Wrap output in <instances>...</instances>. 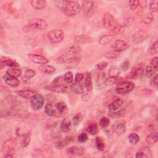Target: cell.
Segmentation results:
<instances>
[{
    "instance_id": "obj_1",
    "label": "cell",
    "mask_w": 158,
    "mask_h": 158,
    "mask_svg": "<svg viewBox=\"0 0 158 158\" xmlns=\"http://www.w3.org/2000/svg\"><path fill=\"white\" fill-rule=\"evenodd\" d=\"M56 6L65 15L72 17L77 15L81 10V6L75 1L62 0L56 1Z\"/></svg>"
},
{
    "instance_id": "obj_2",
    "label": "cell",
    "mask_w": 158,
    "mask_h": 158,
    "mask_svg": "<svg viewBox=\"0 0 158 158\" xmlns=\"http://www.w3.org/2000/svg\"><path fill=\"white\" fill-rule=\"evenodd\" d=\"M48 26L46 21L43 19H35L31 20L24 27L25 32L32 31L34 30H43Z\"/></svg>"
},
{
    "instance_id": "obj_3",
    "label": "cell",
    "mask_w": 158,
    "mask_h": 158,
    "mask_svg": "<svg viewBox=\"0 0 158 158\" xmlns=\"http://www.w3.org/2000/svg\"><path fill=\"white\" fill-rule=\"evenodd\" d=\"M81 50V48L78 44L70 46L65 51L64 54L57 58V62L59 64H64L67 59L73 57L78 56L77 55L80 53Z\"/></svg>"
},
{
    "instance_id": "obj_4",
    "label": "cell",
    "mask_w": 158,
    "mask_h": 158,
    "mask_svg": "<svg viewBox=\"0 0 158 158\" xmlns=\"http://www.w3.org/2000/svg\"><path fill=\"white\" fill-rule=\"evenodd\" d=\"M102 25L107 30L114 31L118 23L112 14L109 12H106L102 17Z\"/></svg>"
},
{
    "instance_id": "obj_5",
    "label": "cell",
    "mask_w": 158,
    "mask_h": 158,
    "mask_svg": "<svg viewBox=\"0 0 158 158\" xmlns=\"http://www.w3.org/2000/svg\"><path fill=\"white\" fill-rule=\"evenodd\" d=\"M135 87V85L128 81L123 80L117 83V86L115 89V91L118 94H125L130 93Z\"/></svg>"
},
{
    "instance_id": "obj_6",
    "label": "cell",
    "mask_w": 158,
    "mask_h": 158,
    "mask_svg": "<svg viewBox=\"0 0 158 158\" xmlns=\"http://www.w3.org/2000/svg\"><path fill=\"white\" fill-rule=\"evenodd\" d=\"M48 40L52 43H59L64 38V33L60 29H54L49 31L47 34Z\"/></svg>"
},
{
    "instance_id": "obj_7",
    "label": "cell",
    "mask_w": 158,
    "mask_h": 158,
    "mask_svg": "<svg viewBox=\"0 0 158 158\" xmlns=\"http://www.w3.org/2000/svg\"><path fill=\"white\" fill-rule=\"evenodd\" d=\"M81 7L84 14L87 17H91L96 10V5L95 2L92 1H82Z\"/></svg>"
},
{
    "instance_id": "obj_8",
    "label": "cell",
    "mask_w": 158,
    "mask_h": 158,
    "mask_svg": "<svg viewBox=\"0 0 158 158\" xmlns=\"http://www.w3.org/2000/svg\"><path fill=\"white\" fill-rule=\"evenodd\" d=\"M144 64L143 63H139L133 67L131 71L127 76V78L135 80L140 77L144 72Z\"/></svg>"
},
{
    "instance_id": "obj_9",
    "label": "cell",
    "mask_w": 158,
    "mask_h": 158,
    "mask_svg": "<svg viewBox=\"0 0 158 158\" xmlns=\"http://www.w3.org/2000/svg\"><path fill=\"white\" fill-rule=\"evenodd\" d=\"M44 103V98L40 94H36L30 99V105L35 110H38L41 109Z\"/></svg>"
},
{
    "instance_id": "obj_10",
    "label": "cell",
    "mask_w": 158,
    "mask_h": 158,
    "mask_svg": "<svg viewBox=\"0 0 158 158\" xmlns=\"http://www.w3.org/2000/svg\"><path fill=\"white\" fill-rule=\"evenodd\" d=\"M149 33L146 30H140L135 33L132 41L134 44H139L144 41L149 37Z\"/></svg>"
},
{
    "instance_id": "obj_11",
    "label": "cell",
    "mask_w": 158,
    "mask_h": 158,
    "mask_svg": "<svg viewBox=\"0 0 158 158\" xmlns=\"http://www.w3.org/2000/svg\"><path fill=\"white\" fill-rule=\"evenodd\" d=\"M28 57L30 59L31 61H32L34 63L40 64V65H44L46 64L49 62V60L45 57L44 56H43L40 54H28Z\"/></svg>"
},
{
    "instance_id": "obj_12",
    "label": "cell",
    "mask_w": 158,
    "mask_h": 158,
    "mask_svg": "<svg viewBox=\"0 0 158 158\" xmlns=\"http://www.w3.org/2000/svg\"><path fill=\"white\" fill-rule=\"evenodd\" d=\"M128 43L125 41L122 40H117L115 41L113 44L112 45V48L113 50H115L119 52L126 50L128 48Z\"/></svg>"
},
{
    "instance_id": "obj_13",
    "label": "cell",
    "mask_w": 158,
    "mask_h": 158,
    "mask_svg": "<svg viewBox=\"0 0 158 158\" xmlns=\"http://www.w3.org/2000/svg\"><path fill=\"white\" fill-rule=\"evenodd\" d=\"M3 79L7 85L14 88L18 86L20 84V81L17 78L10 76L7 73L4 75Z\"/></svg>"
},
{
    "instance_id": "obj_14",
    "label": "cell",
    "mask_w": 158,
    "mask_h": 158,
    "mask_svg": "<svg viewBox=\"0 0 158 158\" xmlns=\"http://www.w3.org/2000/svg\"><path fill=\"white\" fill-rule=\"evenodd\" d=\"M66 152L69 155L72 156H81L83 154L84 149L81 146H73L67 149Z\"/></svg>"
},
{
    "instance_id": "obj_15",
    "label": "cell",
    "mask_w": 158,
    "mask_h": 158,
    "mask_svg": "<svg viewBox=\"0 0 158 158\" xmlns=\"http://www.w3.org/2000/svg\"><path fill=\"white\" fill-rule=\"evenodd\" d=\"M16 93L20 97L25 99H31L36 93L35 91L31 89H23L16 91Z\"/></svg>"
},
{
    "instance_id": "obj_16",
    "label": "cell",
    "mask_w": 158,
    "mask_h": 158,
    "mask_svg": "<svg viewBox=\"0 0 158 158\" xmlns=\"http://www.w3.org/2000/svg\"><path fill=\"white\" fill-rule=\"evenodd\" d=\"M74 41L78 45L89 43L92 41V38L86 35H80L75 37Z\"/></svg>"
},
{
    "instance_id": "obj_17",
    "label": "cell",
    "mask_w": 158,
    "mask_h": 158,
    "mask_svg": "<svg viewBox=\"0 0 158 158\" xmlns=\"http://www.w3.org/2000/svg\"><path fill=\"white\" fill-rule=\"evenodd\" d=\"M122 105H123V101L119 98H116L112 101V102H111L109 104L108 109L110 111H115L118 109H120Z\"/></svg>"
},
{
    "instance_id": "obj_18",
    "label": "cell",
    "mask_w": 158,
    "mask_h": 158,
    "mask_svg": "<svg viewBox=\"0 0 158 158\" xmlns=\"http://www.w3.org/2000/svg\"><path fill=\"white\" fill-rule=\"evenodd\" d=\"M80 57H79L78 56H75L67 59L65 62L64 64L68 68H73L78 65V64H79V63L80 62Z\"/></svg>"
},
{
    "instance_id": "obj_19",
    "label": "cell",
    "mask_w": 158,
    "mask_h": 158,
    "mask_svg": "<svg viewBox=\"0 0 158 158\" xmlns=\"http://www.w3.org/2000/svg\"><path fill=\"white\" fill-rule=\"evenodd\" d=\"M1 64L2 65L9 66L10 67H16L19 66L18 63L15 60L6 57H2L1 59Z\"/></svg>"
},
{
    "instance_id": "obj_20",
    "label": "cell",
    "mask_w": 158,
    "mask_h": 158,
    "mask_svg": "<svg viewBox=\"0 0 158 158\" xmlns=\"http://www.w3.org/2000/svg\"><path fill=\"white\" fill-rule=\"evenodd\" d=\"M74 141V138L72 136H67L64 139L59 141L56 144V148L57 149H62L65 147H66L67 145L70 144Z\"/></svg>"
},
{
    "instance_id": "obj_21",
    "label": "cell",
    "mask_w": 158,
    "mask_h": 158,
    "mask_svg": "<svg viewBox=\"0 0 158 158\" xmlns=\"http://www.w3.org/2000/svg\"><path fill=\"white\" fill-rule=\"evenodd\" d=\"M31 140V134L30 133H26L22 135H21L20 138V144L22 147L25 148L27 147Z\"/></svg>"
},
{
    "instance_id": "obj_22",
    "label": "cell",
    "mask_w": 158,
    "mask_h": 158,
    "mask_svg": "<svg viewBox=\"0 0 158 158\" xmlns=\"http://www.w3.org/2000/svg\"><path fill=\"white\" fill-rule=\"evenodd\" d=\"M123 79L121 77H113V76H109L108 78H106L105 80V85L107 86H112L115 84H117L120 81H122Z\"/></svg>"
},
{
    "instance_id": "obj_23",
    "label": "cell",
    "mask_w": 158,
    "mask_h": 158,
    "mask_svg": "<svg viewBox=\"0 0 158 158\" xmlns=\"http://www.w3.org/2000/svg\"><path fill=\"white\" fill-rule=\"evenodd\" d=\"M39 69L41 72L46 74H48V75L52 74L56 71V69L53 66L50 65H46V64L41 65L39 67Z\"/></svg>"
},
{
    "instance_id": "obj_24",
    "label": "cell",
    "mask_w": 158,
    "mask_h": 158,
    "mask_svg": "<svg viewBox=\"0 0 158 158\" xmlns=\"http://www.w3.org/2000/svg\"><path fill=\"white\" fill-rule=\"evenodd\" d=\"M71 90L74 93L77 94H83L84 92L83 87L82 85L80 83H77V82H74L72 83L71 86H70Z\"/></svg>"
},
{
    "instance_id": "obj_25",
    "label": "cell",
    "mask_w": 158,
    "mask_h": 158,
    "mask_svg": "<svg viewBox=\"0 0 158 158\" xmlns=\"http://www.w3.org/2000/svg\"><path fill=\"white\" fill-rule=\"evenodd\" d=\"M71 125H72V123L70 120L68 118H65L64 119L62 120L61 122L60 129L64 133L69 132L70 130Z\"/></svg>"
},
{
    "instance_id": "obj_26",
    "label": "cell",
    "mask_w": 158,
    "mask_h": 158,
    "mask_svg": "<svg viewBox=\"0 0 158 158\" xmlns=\"http://www.w3.org/2000/svg\"><path fill=\"white\" fill-rule=\"evenodd\" d=\"M30 3L31 6L36 9H43L46 6V1L44 0H31Z\"/></svg>"
},
{
    "instance_id": "obj_27",
    "label": "cell",
    "mask_w": 158,
    "mask_h": 158,
    "mask_svg": "<svg viewBox=\"0 0 158 158\" xmlns=\"http://www.w3.org/2000/svg\"><path fill=\"white\" fill-rule=\"evenodd\" d=\"M126 131V122L125 120H122L118 123L115 127V132L118 135H121Z\"/></svg>"
},
{
    "instance_id": "obj_28",
    "label": "cell",
    "mask_w": 158,
    "mask_h": 158,
    "mask_svg": "<svg viewBox=\"0 0 158 158\" xmlns=\"http://www.w3.org/2000/svg\"><path fill=\"white\" fill-rule=\"evenodd\" d=\"M46 88L49 90L56 93H65L67 90V86H55V85H50L46 87Z\"/></svg>"
},
{
    "instance_id": "obj_29",
    "label": "cell",
    "mask_w": 158,
    "mask_h": 158,
    "mask_svg": "<svg viewBox=\"0 0 158 158\" xmlns=\"http://www.w3.org/2000/svg\"><path fill=\"white\" fill-rule=\"evenodd\" d=\"M114 40V36L112 35H105L102 36L99 40V43L101 45H106Z\"/></svg>"
},
{
    "instance_id": "obj_30",
    "label": "cell",
    "mask_w": 158,
    "mask_h": 158,
    "mask_svg": "<svg viewBox=\"0 0 158 158\" xmlns=\"http://www.w3.org/2000/svg\"><path fill=\"white\" fill-rule=\"evenodd\" d=\"M85 86L88 91H91L93 89L92 77L90 73H87L85 79Z\"/></svg>"
},
{
    "instance_id": "obj_31",
    "label": "cell",
    "mask_w": 158,
    "mask_h": 158,
    "mask_svg": "<svg viewBox=\"0 0 158 158\" xmlns=\"http://www.w3.org/2000/svg\"><path fill=\"white\" fill-rule=\"evenodd\" d=\"M87 132L91 135H95L98 133L99 128L97 123H91L86 127Z\"/></svg>"
},
{
    "instance_id": "obj_32",
    "label": "cell",
    "mask_w": 158,
    "mask_h": 158,
    "mask_svg": "<svg viewBox=\"0 0 158 158\" xmlns=\"http://www.w3.org/2000/svg\"><path fill=\"white\" fill-rule=\"evenodd\" d=\"M141 19H142V21L144 23H145L146 24L150 23L154 19L153 14L150 12L149 11V12H144L142 14Z\"/></svg>"
},
{
    "instance_id": "obj_33",
    "label": "cell",
    "mask_w": 158,
    "mask_h": 158,
    "mask_svg": "<svg viewBox=\"0 0 158 158\" xmlns=\"http://www.w3.org/2000/svg\"><path fill=\"white\" fill-rule=\"evenodd\" d=\"M157 141V132H152L149 134L146 138V142L148 144H154Z\"/></svg>"
},
{
    "instance_id": "obj_34",
    "label": "cell",
    "mask_w": 158,
    "mask_h": 158,
    "mask_svg": "<svg viewBox=\"0 0 158 158\" xmlns=\"http://www.w3.org/2000/svg\"><path fill=\"white\" fill-rule=\"evenodd\" d=\"M6 73L8 74L10 76L17 78L20 77L22 74V70L19 69H17L15 67L14 68H10L6 70Z\"/></svg>"
},
{
    "instance_id": "obj_35",
    "label": "cell",
    "mask_w": 158,
    "mask_h": 158,
    "mask_svg": "<svg viewBox=\"0 0 158 158\" xmlns=\"http://www.w3.org/2000/svg\"><path fill=\"white\" fill-rule=\"evenodd\" d=\"M66 83L64 76H58L52 80L51 85L55 86H67Z\"/></svg>"
},
{
    "instance_id": "obj_36",
    "label": "cell",
    "mask_w": 158,
    "mask_h": 158,
    "mask_svg": "<svg viewBox=\"0 0 158 158\" xmlns=\"http://www.w3.org/2000/svg\"><path fill=\"white\" fill-rule=\"evenodd\" d=\"M144 70H145L146 76H147L148 78H151V77H152V76H154L155 74H156V72H157V69H156V68H154V67H152V65H147V66L145 67Z\"/></svg>"
},
{
    "instance_id": "obj_37",
    "label": "cell",
    "mask_w": 158,
    "mask_h": 158,
    "mask_svg": "<svg viewBox=\"0 0 158 158\" xmlns=\"http://www.w3.org/2000/svg\"><path fill=\"white\" fill-rule=\"evenodd\" d=\"M55 107L56 109L61 114H64L67 112V105L65 104V102L60 101L57 102L55 104Z\"/></svg>"
},
{
    "instance_id": "obj_38",
    "label": "cell",
    "mask_w": 158,
    "mask_h": 158,
    "mask_svg": "<svg viewBox=\"0 0 158 158\" xmlns=\"http://www.w3.org/2000/svg\"><path fill=\"white\" fill-rule=\"evenodd\" d=\"M128 141L130 142V143L131 144L133 145H135L139 141V136L138 134L135 133H130L128 137Z\"/></svg>"
},
{
    "instance_id": "obj_39",
    "label": "cell",
    "mask_w": 158,
    "mask_h": 158,
    "mask_svg": "<svg viewBox=\"0 0 158 158\" xmlns=\"http://www.w3.org/2000/svg\"><path fill=\"white\" fill-rule=\"evenodd\" d=\"M120 73V69L118 67L115 65H112L110 67L109 70L108 72V74L109 76L117 77Z\"/></svg>"
},
{
    "instance_id": "obj_40",
    "label": "cell",
    "mask_w": 158,
    "mask_h": 158,
    "mask_svg": "<svg viewBox=\"0 0 158 158\" xmlns=\"http://www.w3.org/2000/svg\"><path fill=\"white\" fill-rule=\"evenodd\" d=\"M44 112H45V113L48 115H49L50 117L54 116L56 114L55 109H54V108L53 107V106L51 104H47L45 106V107H44Z\"/></svg>"
},
{
    "instance_id": "obj_41",
    "label": "cell",
    "mask_w": 158,
    "mask_h": 158,
    "mask_svg": "<svg viewBox=\"0 0 158 158\" xmlns=\"http://www.w3.org/2000/svg\"><path fill=\"white\" fill-rule=\"evenodd\" d=\"M96 145L97 149L99 151H104V148H105V144H104L103 139L101 137L97 136L96 138Z\"/></svg>"
},
{
    "instance_id": "obj_42",
    "label": "cell",
    "mask_w": 158,
    "mask_h": 158,
    "mask_svg": "<svg viewBox=\"0 0 158 158\" xmlns=\"http://www.w3.org/2000/svg\"><path fill=\"white\" fill-rule=\"evenodd\" d=\"M110 123V120L108 117H102L99 122V124L100 127L102 128H106L109 126Z\"/></svg>"
},
{
    "instance_id": "obj_43",
    "label": "cell",
    "mask_w": 158,
    "mask_h": 158,
    "mask_svg": "<svg viewBox=\"0 0 158 158\" xmlns=\"http://www.w3.org/2000/svg\"><path fill=\"white\" fill-rule=\"evenodd\" d=\"M158 9V1L157 0H153L151 1L149 5V11L151 13H154L157 12Z\"/></svg>"
},
{
    "instance_id": "obj_44",
    "label": "cell",
    "mask_w": 158,
    "mask_h": 158,
    "mask_svg": "<svg viewBox=\"0 0 158 158\" xmlns=\"http://www.w3.org/2000/svg\"><path fill=\"white\" fill-rule=\"evenodd\" d=\"M158 52V48H157V41H156L148 49V53L149 55H154L157 54Z\"/></svg>"
},
{
    "instance_id": "obj_45",
    "label": "cell",
    "mask_w": 158,
    "mask_h": 158,
    "mask_svg": "<svg viewBox=\"0 0 158 158\" xmlns=\"http://www.w3.org/2000/svg\"><path fill=\"white\" fill-rule=\"evenodd\" d=\"M64 77V79L67 83H69V84L72 83L73 80V75L71 71H68V72H65Z\"/></svg>"
},
{
    "instance_id": "obj_46",
    "label": "cell",
    "mask_w": 158,
    "mask_h": 158,
    "mask_svg": "<svg viewBox=\"0 0 158 158\" xmlns=\"http://www.w3.org/2000/svg\"><path fill=\"white\" fill-rule=\"evenodd\" d=\"M130 65H131V63L130 62L129 60H125L123 62H122V63L120 65V69L122 70V72H126L127 71L129 68L130 67Z\"/></svg>"
},
{
    "instance_id": "obj_47",
    "label": "cell",
    "mask_w": 158,
    "mask_h": 158,
    "mask_svg": "<svg viewBox=\"0 0 158 158\" xmlns=\"http://www.w3.org/2000/svg\"><path fill=\"white\" fill-rule=\"evenodd\" d=\"M83 120V115L80 113L77 114L72 118V123L73 125H78Z\"/></svg>"
},
{
    "instance_id": "obj_48",
    "label": "cell",
    "mask_w": 158,
    "mask_h": 158,
    "mask_svg": "<svg viewBox=\"0 0 158 158\" xmlns=\"http://www.w3.org/2000/svg\"><path fill=\"white\" fill-rule=\"evenodd\" d=\"M119 54H120L119 52H117L115 50H112V51H110L107 52L105 54V57L107 59H114V58L117 57V56H118Z\"/></svg>"
},
{
    "instance_id": "obj_49",
    "label": "cell",
    "mask_w": 158,
    "mask_h": 158,
    "mask_svg": "<svg viewBox=\"0 0 158 158\" xmlns=\"http://www.w3.org/2000/svg\"><path fill=\"white\" fill-rule=\"evenodd\" d=\"M105 78H106V75H105L104 73H103V72L99 73L98 75L97 80H96V82H97L98 85H102L104 83H105V80H106Z\"/></svg>"
},
{
    "instance_id": "obj_50",
    "label": "cell",
    "mask_w": 158,
    "mask_h": 158,
    "mask_svg": "<svg viewBox=\"0 0 158 158\" xmlns=\"http://www.w3.org/2000/svg\"><path fill=\"white\" fill-rule=\"evenodd\" d=\"M35 74H36V72L35 70L32 69H27L25 72L24 77L27 80H30L35 75Z\"/></svg>"
},
{
    "instance_id": "obj_51",
    "label": "cell",
    "mask_w": 158,
    "mask_h": 158,
    "mask_svg": "<svg viewBox=\"0 0 158 158\" xmlns=\"http://www.w3.org/2000/svg\"><path fill=\"white\" fill-rule=\"evenodd\" d=\"M157 75L155 74L152 78L150 80V86L154 88V89H157Z\"/></svg>"
},
{
    "instance_id": "obj_52",
    "label": "cell",
    "mask_w": 158,
    "mask_h": 158,
    "mask_svg": "<svg viewBox=\"0 0 158 158\" xmlns=\"http://www.w3.org/2000/svg\"><path fill=\"white\" fill-rule=\"evenodd\" d=\"M129 7L131 10H135L139 4V1L138 0H132L128 2Z\"/></svg>"
},
{
    "instance_id": "obj_53",
    "label": "cell",
    "mask_w": 158,
    "mask_h": 158,
    "mask_svg": "<svg viewBox=\"0 0 158 158\" xmlns=\"http://www.w3.org/2000/svg\"><path fill=\"white\" fill-rule=\"evenodd\" d=\"M124 31H125V27L118 24L113 32L116 35H121L124 32Z\"/></svg>"
},
{
    "instance_id": "obj_54",
    "label": "cell",
    "mask_w": 158,
    "mask_h": 158,
    "mask_svg": "<svg viewBox=\"0 0 158 158\" xmlns=\"http://www.w3.org/2000/svg\"><path fill=\"white\" fill-rule=\"evenodd\" d=\"M88 140V135L85 133H81L78 136V141L80 143H83L86 142Z\"/></svg>"
},
{
    "instance_id": "obj_55",
    "label": "cell",
    "mask_w": 158,
    "mask_h": 158,
    "mask_svg": "<svg viewBox=\"0 0 158 158\" xmlns=\"http://www.w3.org/2000/svg\"><path fill=\"white\" fill-rule=\"evenodd\" d=\"M107 62L106 61H102L97 64V65H96V67L98 70H102L104 69H105L107 67Z\"/></svg>"
},
{
    "instance_id": "obj_56",
    "label": "cell",
    "mask_w": 158,
    "mask_h": 158,
    "mask_svg": "<svg viewBox=\"0 0 158 158\" xmlns=\"http://www.w3.org/2000/svg\"><path fill=\"white\" fill-rule=\"evenodd\" d=\"M84 78V74L81 73H77L75 75V82L80 83Z\"/></svg>"
},
{
    "instance_id": "obj_57",
    "label": "cell",
    "mask_w": 158,
    "mask_h": 158,
    "mask_svg": "<svg viewBox=\"0 0 158 158\" xmlns=\"http://www.w3.org/2000/svg\"><path fill=\"white\" fill-rule=\"evenodd\" d=\"M108 115L111 117H114V118H115V117H118L120 116H121L122 115V110H119V111H117V112H114V111H111L109 113H108Z\"/></svg>"
},
{
    "instance_id": "obj_58",
    "label": "cell",
    "mask_w": 158,
    "mask_h": 158,
    "mask_svg": "<svg viewBox=\"0 0 158 158\" xmlns=\"http://www.w3.org/2000/svg\"><path fill=\"white\" fill-rule=\"evenodd\" d=\"M158 58L157 57H154L150 60V65L157 69L158 68Z\"/></svg>"
},
{
    "instance_id": "obj_59",
    "label": "cell",
    "mask_w": 158,
    "mask_h": 158,
    "mask_svg": "<svg viewBox=\"0 0 158 158\" xmlns=\"http://www.w3.org/2000/svg\"><path fill=\"white\" fill-rule=\"evenodd\" d=\"M135 157L136 158H142V157H148V155L146 154V152L143 150H139L138 151L135 155Z\"/></svg>"
}]
</instances>
